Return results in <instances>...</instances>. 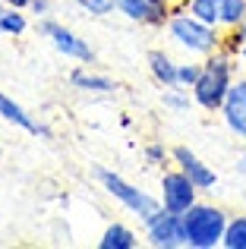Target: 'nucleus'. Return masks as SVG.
Returning <instances> with one entry per match:
<instances>
[{"label": "nucleus", "mask_w": 246, "mask_h": 249, "mask_svg": "<svg viewBox=\"0 0 246 249\" xmlns=\"http://www.w3.org/2000/svg\"><path fill=\"white\" fill-rule=\"evenodd\" d=\"M167 35H171V41L177 44L180 51H186V54H199V57H209L215 54V51L224 48V29H218V25H209L202 22L199 16H193L190 10H183V3L174 10V16L167 19Z\"/></svg>", "instance_id": "f03ea898"}, {"label": "nucleus", "mask_w": 246, "mask_h": 249, "mask_svg": "<svg viewBox=\"0 0 246 249\" xmlns=\"http://www.w3.org/2000/svg\"><path fill=\"white\" fill-rule=\"evenodd\" d=\"M29 29V19H25V10H16V6H10L3 16V35H22V32Z\"/></svg>", "instance_id": "412c9836"}, {"label": "nucleus", "mask_w": 246, "mask_h": 249, "mask_svg": "<svg viewBox=\"0 0 246 249\" xmlns=\"http://www.w3.org/2000/svg\"><path fill=\"white\" fill-rule=\"evenodd\" d=\"M6 10H10L6 0H0V35H3V16H6Z\"/></svg>", "instance_id": "a878e982"}, {"label": "nucleus", "mask_w": 246, "mask_h": 249, "mask_svg": "<svg viewBox=\"0 0 246 249\" xmlns=\"http://www.w3.org/2000/svg\"><path fill=\"white\" fill-rule=\"evenodd\" d=\"M79 10H86L88 16H111L117 13V0H76Z\"/></svg>", "instance_id": "4be33fe9"}, {"label": "nucleus", "mask_w": 246, "mask_h": 249, "mask_svg": "<svg viewBox=\"0 0 246 249\" xmlns=\"http://www.w3.org/2000/svg\"><path fill=\"white\" fill-rule=\"evenodd\" d=\"M224 249H246V214H237V218H228V227H224Z\"/></svg>", "instance_id": "f3484780"}, {"label": "nucleus", "mask_w": 246, "mask_h": 249, "mask_svg": "<svg viewBox=\"0 0 246 249\" xmlns=\"http://www.w3.org/2000/svg\"><path fill=\"white\" fill-rule=\"evenodd\" d=\"M199 73H202V63H180V67H177V85L193 89L196 79H199Z\"/></svg>", "instance_id": "5701e85b"}, {"label": "nucleus", "mask_w": 246, "mask_h": 249, "mask_svg": "<svg viewBox=\"0 0 246 249\" xmlns=\"http://www.w3.org/2000/svg\"><path fill=\"white\" fill-rule=\"evenodd\" d=\"M174 10H177L174 0H117L120 16H126L136 25H148V29H164Z\"/></svg>", "instance_id": "6e6552de"}, {"label": "nucleus", "mask_w": 246, "mask_h": 249, "mask_svg": "<svg viewBox=\"0 0 246 249\" xmlns=\"http://www.w3.org/2000/svg\"><path fill=\"white\" fill-rule=\"evenodd\" d=\"M161 101H164V107L171 110V114H186V110H190V104H196V101H193V91H190V89H183V85L164 89Z\"/></svg>", "instance_id": "a211bd4d"}, {"label": "nucleus", "mask_w": 246, "mask_h": 249, "mask_svg": "<svg viewBox=\"0 0 246 249\" xmlns=\"http://www.w3.org/2000/svg\"><path fill=\"white\" fill-rule=\"evenodd\" d=\"M234 73H237V57L228 51H215L202 60V73H199L196 85H193V101L209 114H221V104L228 98L230 85H234Z\"/></svg>", "instance_id": "f257e3e1"}, {"label": "nucleus", "mask_w": 246, "mask_h": 249, "mask_svg": "<svg viewBox=\"0 0 246 249\" xmlns=\"http://www.w3.org/2000/svg\"><path fill=\"white\" fill-rule=\"evenodd\" d=\"M70 85L86 91V95H114V91H117V82H114L111 76L88 70V63L86 67H76L73 73H70Z\"/></svg>", "instance_id": "f8f14e48"}, {"label": "nucleus", "mask_w": 246, "mask_h": 249, "mask_svg": "<svg viewBox=\"0 0 246 249\" xmlns=\"http://www.w3.org/2000/svg\"><path fill=\"white\" fill-rule=\"evenodd\" d=\"M136 246H139V237L126 224H111L98 240V249H136Z\"/></svg>", "instance_id": "4468645a"}, {"label": "nucleus", "mask_w": 246, "mask_h": 249, "mask_svg": "<svg viewBox=\"0 0 246 249\" xmlns=\"http://www.w3.org/2000/svg\"><path fill=\"white\" fill-rule=\"evenodd\" d=\"M142 158H145L148 167H167V161H171V148H167L164 142H148V145L142 148Z\"/></svg>", "instance_id": "6ab92c4d"}, {"label": "nucleus", "mask_w": 246, "mask_h": 249, "mask_svg": "<svg viewBox=\"0 0 246 249\" xmlns=\"http://www.w3.org/2000/svg\"><path fill=\"white\" fill-rule=\"evenodd\" d=\"M145 240L155 249H183L186 246V227H183V214L177 212H155L145 221Z\"/></svg>", "instance_id": "39448f33"}, {"label": "nucleus", "mask_w": 246, "mask_h": 249, "mask_svg": "<svg viewBox=\"0 0 246 249\" xmlns=\"http://www.w3.org/2000/svg\"><path fill=\"white\" fill-rule=\"evenodd\" d=\"M32 0H6V6H16V10H29Z\"/></svg>", "instance_id": "393cba45"}, {"label": "nucleus", "mask_w": 246, "mask_h": 249, "mask_svg": "<svg viewBox=\"0 0 246 249\" xmlns=\"http://www.w3.org/2000/svg\"><path fill=\"white\" fill-rule=\"evenodd\" d=\"M29 10L35 13L38 19H44V16L51 13V0H32V3H29Z\"/></svg>", "instance_id": "b1692460"}, {"label": "nucleus", "mask_w": 246, "mask_h": 249, "mask_svg": "<svg viewBox=\"0 0 246 249\" xmlns=\"http://www.w3.org/2000/svg\"><path fill=\"white\" fill-rule=\"evenodd\" d=\"M38 29L54 44V51H60L63 57H70V60H76V63H92L95 60V51L88 48V41L79 38L73 29H67V25H60V22H51V19H41Z\"/></svg>", "instance_id": "0eeeda50"}, {"label": "nucleus", "mask_w": 246, "mask_h": 249, "mask_svg": "<svg viewBox=\"0 0 246 249\" xmlns=\"http://www.w3.org/2000/svg\"><path fill=\"white\" fill-rule=\"evenodd\" d=\"M183 227L190 249H218L228 227V212L209 202H196L190 212H183Z\"/></svg>", "instance_id": "7ed1b4c3"}, {"label": "nucleus", "mask_w": 246, "mask_h": 249, "mask_svg": "<svg viewBox=\"0 0 246 249\" xmlns=\"http://www.w3.org/2000/svg\"><path fill=\"white\" fill-rule=\"evenodd\" d=\"M183 10H190L202 22L221 29V0H183Z\"/></svg>", "instance_id": "2eb2a0df"}, {"label": "nucleus", "mask_w": 246, "mask_h": 249, "mask_svg": "<svg viewBox=\"0 0 246 249\" xmlns=\"http://www.w3.org/2000/svg\"><path fill=\"white\" fill-rule=\"evenodd\" d=\"M0 117H3L6 123H13V126H19V129H25V133H32V136H44V139L51 136V129L44 126V123L32 120L29 110H25L22 104H16L10 95H3V91H0Z\"/></svg>", "instance_id": "9b49d317"}, {"label": "nucleus", "mask_w": 246, "mask_h": 249, "mask_svg": "<svg viewBox=\"0 0 246 249\" xmlns=\"http://www.w3.org/2000/svg\"><path fill=\"white\" fill-rule=\"evenodd\" d=\"M237 174H246V155H240V158H237Z\"/></svg>", "instance_id": "bb28decb"}, {"label": "nucleus", "mask_w": 246, "mask_h": 249, "mask_svg": "<svg viewBox=\"0 0 246 249\" xmlns=\"http://www.w3.org/2000/svg\"><path fill=\"white\" fill-rule=\"evenodd\" d=\"M224 51L234 54L237 60H246V22L240 25V29H234V32L224 35Z\"/></svg>", "instance_id": "aec40b11"}, {"label": "nucleus", "mask_w": 246, "mask_h": 249, "mask_svg": "<svg viewBox=\"0 0 246 249\" xmlns=\"http://www.w3.org/2000/svg\"><path fill=\"white\" fill-rule=\"evenodd\" d=\"M158 199H161V208L183 214L199 202V189L183 170L174 167V170H164V177H161V196Z\"/></svg>", "instance_id": "423d86ee"}, {"label": "nucleus", "mask_w": 246, "mask_h": 249, "mask_svg": "<svg viewBox=\"0 0 246 249\" xmlns=\"http://www.w3.org/2000/svg\"><path fill=\"white\" fill-rule=\"evenodd\" d=\"M221 120L237 139H246V76L243 79H234L228 98L221 104Z\"/></svg>", "instance_id": "9d476101"}, {"label": "nucleus", "mask_w": 246, "mask_h": 249, "mask_svg": "<svg viewBox=\"0 0 246 249\" xmlns=\"http://www.w3.org/2000/svg\"><path fill=\"white\" fill-rule=\"evenodd\" d=\"M171 161H174V167H180L193 183H196L199 193H209V189H215V186H218V174H215V170H211L209 164H205V161L199 158L193 148H186V145L171 148Z\"/></svg>", "instance_id": "1a4fd4ad"}, {"label": "nucleus", "mask_w": 246, "mask_h": 249, "mask_svg": "<svg viewBox=\"0 0 246 249\" xmlns=\"http://www.w3.org/2000/svg\"><path fill=\"white\" fill-rule=\"evenodd\" d=\"M95 180L101 183V189H105L107 196H114V199H117L126 212H133L139 221H148L155 212H161V199L158 196L133 186V183L123 180L120 174H114L111 167H95Z\"/></svg>", "instance_id": "20e7f679"}, {"label": "nucleus", "mask_w": 246, "mask_h": 249, "mask_svg": "<svg viewBox=\"0 0 246 249\" xmlns=\"http://www.w3.org/2000/svg\"><path fill=\"white\" fill-rule=\"evenodd\" d=\"M246 22V0H221V29L234 32Z\"/></svg>", "instance_id": "dca6fc26"}, {"label": "nucleus", "mask_w": 246, "mask_h": 249, "mask_svg": "<svg viewBox=\"0 0 246 249\" xmlns=\"http://www.w3.org/2000/svg\"><path fill=\"white\" fill-rule=\"evenodd\" d=\"M177 67L180 63L174 60L171 54H164V51H148V73H152V79L161 85V89H174L177 85Z\"/></svg>", "instance_id": "ddd939ff"}]
</instances>
